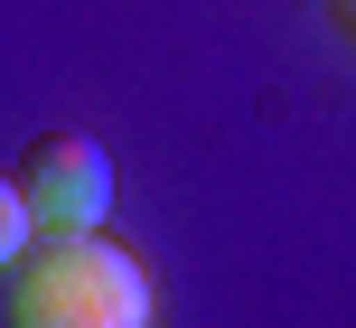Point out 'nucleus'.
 <instances>
[{
  "label": "nucleus",
  "mask_w": 356,
  "mask_h": 328,
  "mask_svg": "<svg viewBox=\"0 0 356 328\" xmlns=\"http://www.w3.org/2000/svg\"><path fill=\"white\" fill-rule=\"evenodd\" d=\"M160 291L113 235H38L10 254V328H150Z\"/></svg>",
  "instance_id": "1"
},
{
  "label": "nucleus",
  "mask_w": 356,
  "mask_h": 328,
  "mask_svg": "<svg viewBox=\"0 0 356 328\" xmlns=\"http://www.w3.org/2000/svg\"><path fill=\"white\" fill-rule=\"evenodd\" d=\"M10 188L29 197V216L47 225V235H94V225L113 216V150L94 141V131H38V141L19 150Z\"/></svg>",
  "instance_id": "2"
},
{
  "label": "nucleus",
  "mask_w": 356,
  "mask_h": 328,
  "mask_svg": "<svg viewBox=\"0 0 356 328\" xmlns=\"http://www.w3.org/2000/svg\"><path fill=\"white\" fill-rule=\"evenodd\" d=\"M347 19H356V0H347Z\"/></svg>",
  "instance_id": "3"
}]
</instances>
